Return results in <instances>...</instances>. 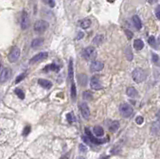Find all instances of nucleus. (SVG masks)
Instances as JSON below:
<instances>
[{
  "mask_svg": "<svg viewBox=\"0 0 160 159\" xmlns=\"http://www.w3.org/2000/svg\"><path fill=\"white\" fill-rule=\"evenodd\" d=\"M82 139L84 140L85 142H87L88 144H96V145H100V144H103V143L107 142L108 139H97L95 138L93 135H92L91 131L89 130L88 127L85 128V136H83Z\"/></svg>",
  "mask_w": 160,
  "mask_h": 159,
  "instance_id": "f257e3e1",
  "label": "nucleus"
},
{
  "mask_svg": "<svg viewBox=\"0 0 160 159\" xmlns=\"http://www.w3.org/2000/svg\"><path fill=\"white\" fill-rule=\"evenodd\" d=\"M133 46H134V48L136 49V50H141V49L144 47V43L141 39H135Z\"/></svg>",
  "mask_w": 160,
  "mask_h": 159,
  "instance_id": "5701e85b",
  "label": "nucleus"
},
{
  "mask_svg": "<svg viewBox=\"0 0 160 159\" xmlns=\"http://www.w3.org/2000/svg\"><path fill=\"white\" fill-rule=\"evenodd\" d=\"M11 76V70L9 68H4L2 69V72L0 74V84L5 83L6 81H8V79Z\"/></svg>",
  "mask_w": 160,
  "mask_h": 159,
  "instance_id": "9d476101",
  "label": "nucleus"
},
{
  "mask_svg": "<svg viewBox=\"0 0 160 159\" xmlns=\"http://www.w3.org/2000/svg\"><path fill=\"white\" fill-rule=\"evenodd\" d=\"M83 36H84V34H83V32H79L77 35V37H76V40H80L81 38H83Z\"/></svg>",
  "mask_w": 160,
  "mask_h": 159,
  "instance_id": "ea45409f",
  "label": "nucleus"
},
{
  "mask_svg": "<svg viewBox=\"0 0 160 159\" xmlns=\"http://www.w3.org/2000/svg\"><path fill=\"white\" fill-rule=\"evenodd\" d=\"M119 128V122L118 121H111L109 124V130L111 132H116Z\"/></svg>",
  "mask_w": 160,
  "mask_h": 159,
  "instance_id": "b1692460",
  "label": "nucleus"
},
{
  "mask_svg": "<svg viewBox=\"0 0 160 159\" xmlns=\"http://www.w3.org/2000/svg\"><path fill=\"white\" fill-rule=\"evenodd\" d=\"M42 43H43V39L42 38H35L31 42V47L32 48H38V47L41 46Z\"/></svg>",
  "mask_w": 160,
  "mask_h": 159,
  "instance_id": "6ab92c4d",
  "label": "nucleus"
},
{
  "mask_svg": "<svg viewBox=\"0 0 160 159\" xmlns=\"http://www.w3.org/2000/svg\"><path fill=\"white\" fill-rule=\"evenodd\" d=\"M48 22L45 20H37L34 23V31L37 33H43L48 29Z\"/></svg>",
  "mask_w": 160,
  "mask_h": 159,
  "instance_id": "39448f33",
  "label": "nucleus"
},
{
  "mask_svg": "<svg viewBox=\"0 0 160 159\" xmlns=\"http://www.w3.org/2000/svg\"><path fill=\"white\" fill-rule=\"evenodd\" d=\"M90 86H91V88L94 90H100L101 88H102V85H101L99 76L95 75L90 79Z\"/></svg>",
  "mask_w": 160,
  "mask_h": 159,
  "instance_id": "6e6552de",
  "label": "nucleus"
},
{
  "mask_svg": "<svg viewBox=\"0 0 160 159\" xmlns=\"http://www.w3.org/2000/svg\"><path fill=\"white\" fill-rule=\"evenodd\" d=\"M125 54L126 56H127V59L128 60H132V58H133V55H132L131 53V49H130V47H127V48L125 49Z\"/></svg>",
  "mask_w": 160,
  "mask_h": 159,
  "instance_id": "c756f323",
  "label": "nucleus"
},
{
  "mask_svg": "<svg viewBox=\"0 0 160 159\" xmlns=\"http://www.w3.org/2000/svg\"><path fill=\"white\" fill-rule=\"evenodd\" d=\"M155 15H156L157 19L160 20V4L159 5H157L156 9H155Z\"/></svg>",
  "mask_w": 160,
  "mask_h": 159,
  "instance_id": "f704fd0d",
  "label": "nucleus"
},
{
  "mask_svg": "<svg viewBox=\"0 0 160 159\" xmlns=\"http://www.w3.org/2000/svg\"><path fill=\"white\" fill-rule=\"evenodd\" d=\"M20 24H21V28L23 29V30H25V29H27L29 27V24H30V19H29L28 13L25 12V11L22 12L21 22H20Z\"/></svg>",
  "mask_w": 160,
  "mask_h": 159,
  "instance_id": "0eeeda50",
  "label": "nucleus"
},
{
  "mask_svg": "<svg viewBox=\"0 0 160 159\" xmlns=\"http://www.w3.org/2000/svg\"><path fill=\"white\" fill-rule=\"evenodd\" d=\"M66 118H67V120H68L69 123H72V122L75 121V117H74V115L72 114V113H68V114L66 115Z\"/></svg>",
  "mask_w": 160,
  "mask_h": 159,
  "instance_id": "2f4dec72",
  "label": "nucleus"
},
{
  "mask_svg": "<svg viewBox=\"0 0 160 159\" xmlns=\"http://www.w3.org/2000/svg\"><path fill=\"white\" fill-rule=\"evenodd\" d=\"M79 149H80V151H82V152H86V151H87V148H86V147H85L83 144H80Z\"/></svg>",
  "mask_w": 160,
  "mask_h": 159,
  "instance_id": "58836bf2",
  "label": "nucleus"
},
{
  "mask_svg": "<svg viewBox=\"0 0 160 159\" xmlns=\"http://www.w3.org/2000/svg\"><path fill=\"white\" fill-rule=\"evenodd\" d=\"M156 116H157V118H158V119L160 120V110L158 111V112H157V114H156Z\"/></svg>",
  "mask_w": 160,
  "mask_h": 159,
  "instance_id": "79ce46f5",
  "label": "nucleus"
},
{
  "mask_svg": "<svg viewBox=\"0 0 160 159\" xmlns=\"http://www.w3.org/2000/svg\"><path fill=\"white\" fill-rule=\"evenodd\" d=\"M81 55H82V57L84 59H86V60H88V61H91L95 59L97 54H96V49L94 48L93 46H88L85 49H83Z\"/></svg>",
  "mask_w": 160,
  "mask_h": 159,
  "instance_id": "f03ea898",
  "label": "nucleus"
},
{
  "mask_svg": "<svg viewBox=\"0 0 160 159\" xmlns=\"http://www.w3.org/2000/svg\"><path fill=\"white\" fill-rule=\"evenodd\" d=\"M38 84H39L41 87L45 88V89H50L51 87H52V83L50 82L49 80H47V79H38Z\"/></svg>",
  "mask_w": 160,
  "mask_h": 159,
  "instance_id": "ddd939ff",
  "label": "nucleus"
},
{
  "mask_svg": "<svg viewBox=\"0 0 160 159\" xmlns=\"http://www.w3.org/2000/svg\"><path fill=\"white\" fill-rule=\"evenodd\" d=\"M15 93H16V95L18 97H19L20 99H24V97H25V94H24V92L22 91L21 89H19V88H16V89H15Z\"/></svg>",
  "mask_w": 160,
  "mask_h": 159,
  "instance_id": "c85d7f7f",
  "label": "nucleus"
},
{
  "mask_svg": "<svg viewBox=\"0 0 160 159\" xmlns=\"http://www.w3.org/2000/svg\"><path fill=\"white\" fill-rule=\"evenodd\" d=\"M48 71L58 72L59 71V66L56 65L55 63H52V64H50V65H47V66H45V68H44V72H48Z\"/></svg>",
  "mask_w": 160,
  "mask_h": 159,
  "instance_id": "a211bd4d",
  "label": "nucleus"
},
{
  "mask_svg": "<svg viewBox=\"0 0 160 159\" xmlns=\"http://www.w3.org/2000/svg\"><path fill=\"white\" fill-rule=\"evenodd\" d=\"M25 76H26V73H22V74H20L19 76L16 78V80H15V83H19V82H21L22 80H23L24 78H25Z\"/></svg>",
  "mask_w": 160,
  "mask_h": 159,
  "instance_id": "473e14b6",
  "label": "nucleus"
},
{
  "mask_svg": "<svg viewBox=\"0 0 160 159\" xmlns=\"http://www.w3.org/2000/svg\"><path fill=\"white\" fill-rule=\"evenodd\" d=\"M100 159H108V156H105V157H102V158H100Z\"/></svg>",
  "mask_w": 160,
  "mask_h": 159,
  "instance_id": "37998d69",
  "label": "nucleus"
},
{
  "mask_svg": "<svg viewBox=\"0 0 160 159\" xmlns=\"http://www.w3.org/2000/svg\"><path fill=\"white\" fill-rule=\"evenodd\" d=\"M93 133L95 134L97 137H101V136L104 135V130L101 126H95L93 128Z\"/></svg>",
  "mask_w": 160,
  "mask_h": 159,
  "instance_id": "4be33fe9",
  "label": "nucleus"
},
{
  "mask_svg": "<svg viewBox=\"0 0 160 159\" xmlns=\"http://www.w3.org/2000/svg\"><path fill=\"white\" fill-rule=\"evenodd\" d=\"M126 94H127L129 97H131V98L138 97V91H137L134 87H128L127 90H126Z\"/></svg>",
  "mask_w": 160,
  "mask_h": 159,
  "instance_id": "f3484780",
  "label": "nucleus"
},
{
  "mask_svg": "<svg viewBox=\"0 0 160 159\" xmlns=\"http://www.w3.org/2000/svg\"><path fill=\"white\" fill-rule=\"evenodd\" d=\"M44 2L48 4L50 7H54V6H55V1H54V0H44Z\"/></svg>",
  "mask_w": 160,
  "mask_h": 159,
  "instance_id": "e433bc0d",
  "label": "nucleus"
},
{
  "mask_svg": "<svg viewBox=\"0 0 160 159\" xmlns=\"http://www.w3.org/2000/svg\"><path fill=\"white\" fill-rule=\"evenodd\" d=\"M47 57H48V53H47V52H41V53H38L30 59V64L40 62V61L44 60V59H46Z\"/></svg>",
  "mask_w": 160,
  "mask_h": 159,
  "instance_id": "9b49d317",
  "label": "nucleus"
},
{
  "mask_svg": "<svg viewBox=\"0 0 160 159\" xmlns=\"http://www.w3.org/2000/svg\"><path fill=\"white\" fill-rule=\"evenodd\" d=\"M119 111H120V114L123 117L128 118L133 114V108L129 105L128 103H122L119 106Z\"/></svg>",
  "mask_w": 160,
  "mask_h": 159,
  "instance_id": "20e7f679",
  "label": "nucleus"
},
{
  "mask_svg": "<svg viewBox=\"0 0 160 159\" xmlns=\"http://www.w3.org/2000/svg\"><path fill=\"white\" fill-rule=\"evenodd\" d=\"M29 132H30V126H26L25 128H24V130H23V136H26V135H28Z\"/></svg>",
  "mask_w": 160,
  "mask_h": 159,
  "instance_id": "4c0bfd02",
  "label": "nucleus"
},
{
  "mask_svg": "<svg viewBox=\"0 0 160 159\" xmlns=\"http://www.w3.org/2000/svg\"><path fill=\"white\" fill-rule=\"evenodd\" d=\"M148 43H149V45H151L152 47H156V39H155L154 36H149Z\"/></svg>",
  "mask_w": 160,
  "mask_h": 159,
  "instance_id": "7c9ffc66",
  "label": "nucleus"
},
{
  "mask_svg": "<svg viewBox=\"0 0 160 159\" xmlns=\"http://www.w3.org/2000/svg\"><path fill=\"white\" fill-rule=\"evenodd\" d=\"M19 57H20V49L18 48L17 46H13L12 48H11L10 52H9L8 60L10 61L11 63H15L18 59H19Z\"/></svg>",
  "mask_w": 160,
  "mask_h": 159,
  "instance_id": "423d86ee",
  "label": "nucleus"
},
{
  "mask_svg": "<svg viewBox=\"0 0 160 159\" xmlns=\"http://www.w3.org/2000/svg\"><path fill=\"white\" fill-rule=\"evenodd\" d=\"M103 40H104V36L101 35V34H98V35H96L95 37L93 38L92 43H93L94 45H100L101 43L103 42Z\"/></svg>",
  "mask_w": 160,
  "mask_h": 159,
  "instance_id": "aec40b11",
  "label": "nucleus"
},
{
  "mask_svg": "<svg viewBox=\"0 0 160 159\" xmlns=\"http://www.w3.org/2000/svg\"><path fill=\"white\" fill-rule=\"evenodd\" d=\"M79 26L82 29H87L91 26V20L88 19V18H85V19H82L79 21Z\"/></svg>",
  "mask_w": 160,
  "mask_h": 159,
  "instance_id": "dca6fc26",
  "label": "nucleus"
},
{
  "mask_svg": "<svg viewBox=\"0 0 160 159\" xmlns=\"http://www.w3.org/2000/svg\"><path fill=\"white\" fill-rule=\"evenodd\" d=\"M152 61H153V63H154L155 65L160 66V57L157 55V54H155V53L152 54Z\"/></svg>",
  "mask_w": 160,
  "mask_h": 159,
  "instance_id": "a878e982",
  "label": "nucleus"
},
{
  "mask_svg": "<svg viewBox=\"0 0 160 159\" xmlns=\"http://www.w3.org/2000/svg\"><path fill=\"white\" fill-rule=\"evenodd\" d=\"M104 68V63L102 61H98V60H95L90 64V70L92 72H98V71H101V70Z\"/></svg>",
  "mask_w": 160,
  "mask_h": 159,
  "instance_id": "1a4fd4ad",
  "label": "nucleus"
},
{
  "mask_svg": "<svg viewBox=\"0 0 160 159\" xmlns=\"http://www.w3.org/2000/svg\"><path fill=\"white\" fill-rule=\"evenodd\" d=\"M77 159H84V158H82V157H78Z\"/></svg>",
  "mask_w": 160,
  "mask_h": 159,
  "instance_id": "a18cd8bd",
  "label": "nucleus"
},
{
  "mask_svg": "<svg viewBox=\"0 0 160 159\" xmlns=\"http://www.w3.org/2000/svg\"><path fill=\"white\" fill-rule=\"evenodd\" d=\"M151 131L155 135H159L160 134V120L159 121H155L151 125Z\"/></svg>",
  "mask_w": 160,
  "mask_h": 159,
  "instance_id": "4468645a",
  "label": "nucleus"
},
{
  "mask_svg": "<svg viewBox=\"0 0 160 159\" xmlns=\"http://www.w3.org/2000/svg\"><path fill=\"white\" fill-rule=\"evenodd\" d=\"M125 34H126V36H127L128 39H131V38L133 37V33H132L130 30H128V29H125Z\"/></svg>",
  "mask_w": 160,
  "mask_h": 159,
  "instance_id": "c9c22d12",
  "label": "nucleus"
},
{
  "mask_svg": "<svg viewBox=\"0 0 160 159\" xmlns=\"http://www.w3.org/2000/svg\"><path fill=\"white\" fill-rule=\"evenodd\" d=\"M83 98L85 100H91L93 98V95H92V93L90 91H84L83 92Z\"/></svg>",
  "mask_w": 160,
  "mask_h": 159,
  "instance_id": "cd10ccee",
  "label": "nucleus"
},
{
  "mask_svg": "<svg viewBox=\"0 0 160 159\" xmlns=\"http://www.w3.org/2000/svg\"><path fill=\"white\" fill-rule=\"evenodd\" d=\"M157 0H148V2H149L150 4H153V3H155V2H156Z\"/></svg>",
  "mask_w": 160,
  "mask_h": 159,
  "instance_id": "a19ab883",
  "label": "nucleus"
},
{
  "mask_svg": "<svg viewBox=\"0 0 160 159\" xmlns=\"http://www.w3.org/2000/svg\"><path fill=\"white\" fill-rule=\"evenodd\" d=\"M71 98L73 99V100L76 98V86L73 81H72V84H71Z\"/></svg>",
  "mask_w": 160,
  "mask_h": 159,
  "instance_id": "bb28decb",
  "label": "nucleus"
},
{
  "mask_svg": "<svg viewBox=\"0 0 160 159\" xmlns=\"http://www.w3.org/2000/svg\"><path fill=\"white\" fill-rule=\"evenodd\" d=\"M68 77L69 79L72 81L73 80V62L72 60L69 61V65H68Z\"/></svg>",
  "mask_w": 160,
  "mask_h": 159,
  "instance_id": "393cba45",
  "label": "nucleus"
},
{
  "mask_svg": "<svg viewBox=\"0 0 160 159\" xmlns=\"http://www.w3.org/2000/svg\"><path fill=\"white\" fill-rule=\"evenodd\" d=\"M87 81H88V78L85 74H79L78 75V82L81 86H85L87 84Z\"/></svg>",
  "mask_w": 160,
  "mask_h": 159,
  "instance_id": "412c9836",
  "label": "nucleus"
},
{
  "mask_svg": "<svg viewBox=\"0 0 160 159\" xmlns=\"http://www.w3.org/2000/svg\"><path fill=\"white\" fill-rule=\"evenodd\" d=\"M135 121H136V123L138 124V125H141V124H142L143 122H144V119H143L142 116H138V117H136Z\"/></svg>",
  "mask_w": 160,
  "mask_h": 159,
  "instance_id": "72a5a7b5",
  "label": "nucleus"
},
{
  "mask_svg": "<svg viewBox=\"0 0 160 159\" xmlns=\"http://www.w3.org/2000/svg\"><path fill=\"white\" fill-rule=\"evenodd\" d=\"M1 67H2V65H1V63H0V70H1Z\"/></svg>",
  "mask_w": 160,
  "mask_h": 159,
  "instance_id": "c03bdc74",
  "label": "nucleus"
},
{
  "mask_svg": "<svg viewBox=\"0 0 160 159\" xmlns=\"http://www.w3.org/2000/svg\"><path fill=\"white\" fill-rule=\"evenodd\" d=\"M132 22H133V25L135 26V28H136L137 30H140L141 27H142V23H141L140 18L137 16V15H134V16L132 17Z\"/></svg>",
  "mask_w": 160,
  "mask_h": 159,
  "instance_id": "2eb2a0df",
  "label": "nucleus"
},
{
  "mask_svg": "<svg viewBox=\"0 0 160 159\" xmlns=\"http://www.w3.org/2000/svg\"><path fill=\"white\" fill-rule=\"evenodd\" d=\"M79 108H80V112H81V114H82L83 118L88 119L90 117V110H89L88 105H87L85 102H82V103H80Z\"/></svg>",
  "mask_w": 160,
  "mask_h": 159,
  "instance_id": "f8f14e48",
  "label": "nucleus"
},
{
  "mask_svg": "<svg viewBox=\"0 0 160 159\" xmlns=\"http://www.w3.org/2000/svg\"><path fill=\"white\" fill-rule=\"evenodd\" d=\"M132 78L136 83H141L146 79V73L141 68H135L132 72Z\"/></svg>",
  "mask_w": 160,
  "mask_h": 159,
  "instance_id": "7ed1b4c3",
  "label": "nucleus"
}]
</instances>
